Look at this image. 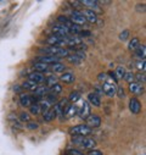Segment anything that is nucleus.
Instances as JSON below:
<instances>
[{
	"mask_svg": "<svg viewBox=\"0 0 146 155\" xmlns=\"http://www.w3.org/2000/svg\"><path fill=\"white\" fill-rule=\"evenodd\" d=\"M72 143L78 145L79 148L88 149V150L94 149L95 145H96V142L90 137H73L72 138Z\"/></svg>",
	"mask_w": 146,
	"mask_h": 155,
	"instance_id": "nucleus-1",
	"label": "nucleus"
},
{
	"mask_svg": "<svg viewBox=\"0 0 146 155\" xmlns=\"http://www.w3.org/2000/svg\"><path fill=\"white\" fill-rule=\"evenodd\" d=\"M68 132L72 137H88L89 134H91L93 130L87 125H77L75 127H71Z\"/></svg>",
	"mask_w": 146,
	"mask_h": 155,
	"instance_id": "nucleus-2",
	"label": "nucleus"
},
{
	"mask_svg": "<svg viewBox=\"0 0 146 155\" xmlns=\"http://www.w3.org/2000/svg\"><path fill=\"white\" fill-rule=\"evenodd\" d=\"M42 53L49 55V56H56V58H63V56H68L69 55V51L65 48H60V47H49V48H45V49H42L40 50Z\"/></svg>",
	"mask_w": 146,
	"mask_h": 155,
	"instance_id": "nucleus-3",
	"label": "nucleus"
},
{
	"mask_svg": "<svg viewBox=\"0 0 146 155\" xmlns=\"http://www.w3.org/2000/svg\"><path fill=\"white\" fill-rule=\"evenodd\" d=\"M102 92L107 95V97H113L116 95V92H117V86L113 81H105L103 84H102Z\"/></svg>",
	"mask_w": 146,
	"mask_h": 155,
	"instance_id": "nucleus-4",
	"label": "nucleus"
},
{
	"mask_svg": "<svg viewBox=\"0 0 146 155\" xmlns=\"http://www.w3.org/2000/svg\"><path fill=\"white\" fill-rule=\"evenodd\" d=\"M69 21L73 23V25H76V26H83L87 23L83 14L78 10H75V11H72L71 12V16H69Z\"/></svg>",
	"mask_w": 146,
	"mask_h": 155,
	"instance_id": "nucleus-5",
	"label": "nucleus"
},
{
	"mask_svg": "<svg viewBox=\"0 0 146 155\" xmlns=\"http://www.w3.org/2000/svg\"><path fill=\"white\" fill-rule=\"evenodd\" d=\"M84 59H85V53L82 51V50H77L76 53L69 54V55L67 56V60H68L71 64H76V65H79Z\"/></svg>",
	"mask_w": 146,
	"mask_h": 155,
	"instance_id": "nucleus-6",
	"label": "nucleus"
},
{
	"mask_svg": "<svg viewBox=\"0 0 146 155\" xmlns=\"http://www.w3.org/2000/svg\"><path fill=\"white\" fill-rule=\"evenodd\" d=\"M81 44H83V39L78 35L65 37V45H68V47H72V48H77Z\"/></svg>",
	"mask_w": 146,
	"mask_h": 155,
	"instance_id": "nucleus-7",
	"label": "nucleus"
},
{
	"mask_svg": "<svg viewBox=\"0 0 146 155\" xmlns=\"http://www.w3.org/2000/svg\"><path fill=\"white\" fill-rule=\"evenodd\" d=\"M46 43L50 44V47H60V48H62V45H65V38L60 37V35H56V34H51L46 39Z\"/></svg>",
	"mask_w": 146,
	"mask_h": 155,
	"instance_id": "nucleus-8",
	"label": "nucleus"
},
{
	"mask_svg": "<svg viewBox=\"0 0 146 155\" xmlns=\"http://www.w3.org/2000/svg\"><path fill=\"white\" fill-rule=\"evenodd\" d=\"M91 109H90V105H89V103L88 101H85V100H83V104H82V106H81V109L78 110V115H79V117L82 119V120H87L89 116L91 115Z\"/></svg>",
	"mask_w": 146,
	"mask_h": 155,
	"instance_id": "nucleus-9",
	"label": "nucleus"
},
{
	"mask_svg": "<svg viewBox=\"0 0 146 155\" xmlns=\"http://www.w3.org/2000/svg\"><path fill=\"white\" fill-rule=\"evenodd\" d=\"M20 104L24 107H30L33 104H36V99L28 94H20Z\"/></svg>",
	"mask_w": 146,
	"mask_h": 155,
	"instance_id": "nucleus-10",
	"label": "nucleus"
},
{
	"mask_svg": "<svg viewBox=\"0 0 146 155\" xmlns=\"http://www.w3.org/2000/svg\"><path fill=\"white\" fill-rule=\"evenodd\" d=\"M85 121H87L85 125H87L88 127H90L91 130H93V128H97V127L101 126V117H100V116H97V115H94V114L90 115Z\"/></svg>",
	"mask_w": 146,
	"mask_h": 155,
	"instance_id": "nucleus-11",
	"label": "nucleus"
},
{
	"mask_svg": "<svg viewBox=\"0 0 146 155\" xmlns=\"http://www.w3.org/2000/svg\"><path fill=\"white\" fill-rule=\"evenodd\" d=\"M52 32H54V34H56V35H60V37H68V35H71V32H69V29L66 27V26H63V25H55L54 27H52Z\"/></svg>",
	"mask_w": 146,
	"mask_h": 155,
	"instance_id": "nucleus-12",
	"label": "nucleus"
},
{
	"mask_svg": "<svg viewBox=\"0 0 146 155\" xmlns=\"http://www.w3.org/2000/svg\"><path fill=\"white\" fill-rule=\"evenodd\" d=\"M129 91L135 95H141L144 93V84H141L136 81L132 82V83H129Z\"/></svg>",
	"mask_w": 146,
	"mask_h": 155,
	"instance_id": "nucleus-13",
	"label": "nucleus"
},
{
	"mask_svg": "<svg viewBox=\"0 0 146 155\" xmlns=\"http://www.w3.org/2000/svg\"><path fill=\"white\" fill-rule=\"evenodd\" d=\"M28 78H29V81H32V82H34V83H36V84L45 82L44 74H43V73H39V72H32V73H29V74H28Z\"/></svg>",
	"mask_w": 146,
	"mask_h": 155,
	"instance_id": "nucleus-14",
	"label": "nucleus"
},
{
	"mask_svg": "<svg viewBox=\"0 0 146 155\" xmlns=\"http://www.w3.org/2000/svg\"><path fill=\"white\" fill-rule=\"evenodd\" d=\"M83 16L85 18L87 22H90V23H95L97 21V16H96V12L93 11V10H89V9H85L83 10Z\"/></svg>",
	"mask_w": 146,
	"mask_h": 155,
	"instance_id": "nucleus-15",
	"label": "nucleus"
},
{
	"mask_svg": "<svg viewBox=\"0 0 146 155\" xmlns=\"http://www.w3.org/2000/svg\"><path fill=\"white\" fill-rule=\"evenodd\" d=\"M129 110L133 112V114H139L141 111V103L136 99V98H132L129 100Z\"/></svg>",
	"mask_w": 146,
	"mask_h": 155,
	"instance_id": "nucleus-16",
	"label": "nucleus"
},
{
	"mask_svg": "<svg viewBox=\"0 0 146 155\" xmlns=\"http://www.w3.org/2000/svg\"><path fill=\"white\" fill-rule=\"evenodd\" d=\"M77 114H78V107H77V105L71 104V105H68V106L66 107L63 115H65L66 119H72V117H75Z\"/></svg>",
	"mask_w": 146,
	"mask_h": 155,
	"instance_id": "nucleus-17",
	"label": "nucleus"
},
{
	"mask_svg": "<svg viewBox=\"0 0 146 155\" xmlns=\"http://www.w3.org/2000/svg\"><path fill=\"white\" fill-rule=\"evenodd\" d=\"M66 104H67V100H61V101H57V103L55 104L54 110H55V112H56V116H61V117H62L63 114H65V109L67 107Z\"/></svg>",
	"mask_w": 146,
	"mask_h": 155,
	"instance_id": "nucleus-18",
	"label": "nucleus"
},
{
	"mask_svg": "<svg viewBox=\"0 0 146 155\" xmlns=\"http://www.w3.org/2000/svg\"><path fill=\"white\" fill-rule=\"evenodd\" d=\"M60 80L63 83H73L76 81V76H75L73 72H63L62 76L60 77Z\"/></svg>",
	"mask_w": 146,
	"mask_h": 155,
	"instance_id": "nucleus-19",
	"label": "nucleus"
},
{
	"mask_svg": "<svg viewBox=\"0 0 146 155\" xmlns=\"http://www.w3.org/2000/svg\"><path fill=\"white\" fill-rule=\"evenodd\" d=\"M34 94H35V99L38 100L39 98H44V95H48L49 94V88L45 87V86H42V87H38L35 91H34Z\"/></svg>",
	"mask_w": 146,
	"mask_h": 155,
	"instance_id": "nucleus-20",
	"label": "nucleus"
},
{
	"mask_svg": "<svg viewBox=\"0 0 146 155\" xmlns=\"http://www.w3.org/2000/svg\"><path fill=\"white\" fill-rule=\"evenodd\" d=\"M33 68L35 70V72H39V73H44V72H48V71L50 70L49 65H46V64H44V62H40V61L35 62V64L33 65Z\"/></svg>",
	"mask_w": 146,
	"mask_h": 155,
	"instance_id": "nucleus-21",
	"label": "nucleus"
},
{
	"mask_svg": "<svg viewBox=\"0 0 146 155\" xmlns=\"http://www.w3.org/2000/svg\"><path fill=\"white\" fill-rule=\"evenodd\" d=\"M88 103L94 105V106H100L101 105V99L97 93H90L88 95Z\"/></svg>",
	"mask_w": 146,
	"mask_h": 155,
	"instance_id": "nucleus-22",
	"label": "nucleus"
},
{
	"mask_svg": "<svg viewBox=\"0 0 146 155\" xmlns=\"http://www.w3.org/2000/svg\"><path fill=\"white\" fill-rule=\"evenodd\" d=\"M55 119H56V112H55V110H54L52 107L43 112V120H44V121L50 122V121H52V120H55Z\"/></svg>",
	"mask_w": 146,
	"mask_h": 155,
	"instance_id": "nucleus-23",
	"label": "nucleus"
},
{
	"mask_svg": "<svg viewBox=\"0 0 146 155\" xmlns=\"http://www.w3.org/2000/svg\"><path fill=\"white\" fill-rule=\"evenodd\" d=\"M39 61H40V62H44V64H46V65L50 66V65H54V64H56V62H60V58L46 55V56H42V58L39 59Z\"/></svg>",
	"mask_w": 146,
	"mask_h": 155,
	"instance_id": "nucleus-24",
	"label": "nucleus"
},
{
	"mask_svg": "<svg viewBox=\"0 0 146 155\" xmlns=\"http://www.w3.org/2000/svg\"><path fill=\"white\" fill-rule=\"evenodd\" d=\"M81 4L87 8H90L89 10L99 9V2H95V0H83V2H81Z\"/></svg>",
	"mask_w": 146,
	"mask_h": 155,
	"instance_id": "nucleus-25",
	"label": "nucleus"
},
{
	"mask_svg": "<svg viewBox=\"0 0 146 155\" xmlns=\"http://www.w3.org/2000/svg\"><path fill=\"white\" fill-rule=\"evenodd\" d=\"M135 56L140 58L141 60H145V56H146V48L145 45H139L136 49H135Z\"/></svg>",
	"mask_w": 146,
	"mask_h": 155,
	"instance_id": "nucleus-26",
	"label": "nucleus"
},
{
	"mask_svg": "<svg viewBox=\"0 0 146 155\" xmlns=\"http://www.w3.org/2000/svg\"><path fill=\"white\" fill-rule=\"evenodd\" d=\"M21 87H22L23 89H27V91H32V92H34V91H35L36 88H38L39 86L36 84V83H34V82H32V81H29V80H28V81H26Z\"/></svg>",
	"mask_w": 146,
	"mask_h": 155,
	"instance_id": "nucleus-27",
	"label": "nucleus"
},
{
	"mask_svg": "<svg viewBox=\"0 0 146 155\" xmlns=\"http://www.w3.org/2000/svg\"><path fill=\"white\" fill-rule=\"evenodd\" d=\"M9 120L14 124V126L16 127V128H18V130H22L23 128V125H22V122L20 121V119L18 117H16V116L14 115V114H10V116H9Z\"/></svg>",
	"mask_w": 146,
	"mask_h": 155,
	"instance_id": "nucleus-28",
	"label": "nucleus"
},
{
	"mask_svg": "<svg viewBox=\"0 0 146 155\" xmlns=\"http://www.w3.org/2000/svg\"><path fill=\"white\" fill-rule=\"evenodd\" d=\"M62 92V86L60 83H55L54 86H51L49 88V94H52V95H57Z\"/></svg>",
	"mask_w": 146,
	"mask_h": 155,
	"instance_id": "nucleus-29",
	"label": "nucleus"
},
{
	"mask_svg": "<svg viewBox=\"0 0 146 155\" xmlns=\"http://www.w3.org/2000/svg\"><path fill=\"white\" fill-rule=\"evenodd\" d=\"M39 106H40L42 111L44 112V111H46V110L51 109V106H52V103H51V101H50L48 98H45V99H43V100L39 103Z\"/></svg>",
	"mask_w": 146,
	"mask_h": 155,
	"instance_id": "nucleus-30",
	"label": "nucleus"
},
{
	"mask_svg": "<svg viewBox=\"0 0 146 155\" xmlns=\"http://www.w3.org/2000/svg\"><path fill=\"white\" fill-rule=\"evenodd\" d=\"M140 45V41L139 38H132V41L129 42V45H128V49L132 50V51H135V49Z\"/></svg>",
	"mask_w": 146,
	"mask_h": 155,
	"instance_id": "nucleus-31",
	"label": "nucleus"
},
{
	"mask_svg": "<svg viewBox=\"0 0 146 155\" xmlns=\"http://www.w3.org/2000/svg\"><path fill=\"white\" fill-rule=\"evenodd\" d=\"M59 22H60V25H63V26H66L67 28H71L72 27V22L69 21V18H67L66 16H59Z\"/></svg>",
	"mask_w": 146,
	"mask_h": 155,
	"instance_id": "nucleus-32",
	"label": "nucleus"
},
{
	"mask_svg": "<svg viewBox=\"0 0 146 155\" xmlns=\"http://www.w3.org/2000/svg\"><path fill=\"white\" fill-rule=\"evenodd\" d=\"M51 68H52L54 72H63L66 70V66L63 64H61V62H56V64L51 65Z\"/></svg>",
	"mask_w": 146,
	"mask_h": 155,
	"instance_id": "nucleus-33",
	"label": "nucleus"
},
{
	"mask_svg": "<svg viewBox=\"0 0 146 155\" xmlns=\"http://www.w3.org/2000/svg\"><path fill=\"white\" fill-rule=\"evenodd\" d=\"M125 68L123 67V66H118L117 67V70H116V72H115V74H116V77H117V80H121V78H123L124 77V74H125Z\"/></svg>",
	"mask_w": 146,
	"mask_h": 155,
	"instance_id": "nucleus-34",
	"label": "nucleus"
},
{
	"mask_svg": "<svg viewBox=\"0 0 146 155\" xmlns=\"http://www.w3.org/2000/svg\"><path fill=\"white\" fill-rule=\"evenodd\" d=\"M29 111L32 115H39L42 112V109L39 106V104H33L30 107H29Z\"/></svg>",
	"mask_w": 146,
	"mask_h": 155,
	"instance_id": "nucleus-35",
	"label": "nucleus"
},
{
	"mask_svg": "<svg viewBox=\"0 0 146 155\" xmlns=\"http://www.w3.org/2000/svg\"><path fill=\"white\" fill-rule=\"evenodd\" d=\"M45 83H46V87L50 88L51 86H54L55 83H57V78L55 76H49L48 78H45Z\"/></svg>",
	"mask_w": 146,
	"mask_h": 155,
	"instance_id": "nucleus-36",
	"label": "nucleus"
},
{
	"mask_svg": "<svg viewBox=\"0 0 146 155\" xmlns=\"http://www.w3.org/2000/svg\"><path fill=\"white\" fill-rule=\"evenodd\" d=\"M123 78H124L128 83H132V82H135V74H134L133 72H125V74H124Z\"/></svg>",
	"mask_w": 146,
	"mask_h": 155,
	"instance_id": "nucleus-37",
	"label": "nucleus"
},
{
	"mask_svg": "<svg viewBox=\"0 0 146 155\" xmlns=\"http://www.w3.org/2000/svg\"><path fill=\"white\" fill-rule=\"evenodd\" d=\"M69 101H72V103H76L77 100H79L81 99V93L79 92H72L71 94H69Z\"/></svg>",
	"mask_w": 146,
	"mask_h": 155,
	"instance_id": "nucleus-38",
	"label": "nucleus"
},
{
	"mask_svg": "<svg viewBox=\"0 0 146 155\" xmlns=\"http://www.w3.org/2000/svg\"><path fill=\"white\" fill-rule=\"evenodd\" d=\"M18 119H20L21 122H29V121H30V116H29L27 112H21Z\"/></svg>",
	"mask_w": 146,
	"mask_h": 155,
	"instance_id": "nucleus-39",
	"label": "nucleus"
},
{
	"mask_svg": "<svg viewBox=\"0 0 146 155\" xmlns=\"http://www.w3.org/2000/svg\"><path fill=\"white\" fill-rule=\"evenodd\" d=\"M129 34H130V33H129V31H128V29H124V31L119 34V39H121V41H123V42H124V41H127V39H128V37H129Z\"/></svg>",
	"mask_w": 146,
	"mask_h": 155,
	"instance_id": "nucleus-40",
	"label": "nucleus"
},
{
	"mask_svg": "<svg viewBox=\"0 0 146 155\" xmlns=\"http://www.w3.org/2000/svg\"><path fill=\"white\" fill-rule=\"evenodd\" d=\"M135 80H138V82H139V83L144 84V83H145V73L142 72V73L136 74V76H135Z\"/></svg>",
	"mask_w": 146,
	"mask_h": 155,
	"instance_id": "nucleus-41",
	"label": "nucleus"
},
{
	"mask_svg": "<svg viewBox=\"0 0 146 155\" xmlns=\"http://www.w3.org/2000/svg\"><path fill=\"white\" fill-rule=\"evenodd\" d=\"M145 65H146L145 60H140V61H138V62H136V67H138L140 71H142V72H144V71H145V68H146V67H145Z\"/></svg>",
	"mask_w": 146,
	"mask_h": 155,
	"instance_id": "nucleus-42",
	"label": "nucleus"
},
{
	"mask_svg": "<svg viewBox=\"0 0 146 155\" xmlns=\"http://www.w3.org/2000/svg\"><path fill=\"white\" fill-rule=\"evenodd\" d=\"M68 155H85V154H83L78 149H71V150H68Z\"/></svg>",
	"mask_w": 146,
	"mask_h": 155,
	"instance_id": "nucleus-43",
	"label": "nucleus"
},
{
	"mask_svg": "<svg viewBox=\"0 0 146 155\" xmlns=\"http://www.w3.org/2000/svg\"><path fill=\"white\" fill-rule=\"evenodd\" d=\"M27 128L28 130H36V128H38V124L29 121V122H27Z\"/></svg>",
	"mask_w": 146,
	"mask_h": 155,
	"instance_id": "nucleus-44",
	"label": "nucleus"
},
{
	"mask_svg": "<svg viewBox=\"0 0 146 155\" xmlns=\"http://www.w3.org/2000/svg\"><path fill=\"white\" fill-rule=\"evenodd\" d=\"M87 155H103V154H102V151H100L97 149H91V150L88 151Z\"/></svg>",
	"mask_w": 146,
	"mask_h": 155,
	"instance_id": "nucleus-45",
	"label": "nucleus"
},
{
	"mask_svg": "<svg viewBox=\"0 0 146 155\" xmlns=\"http://www.w3.org/2000/svg\"><path fill=\"white\" fill-rule=\"evenodd\" d=\"M116 93H118V97H119V98H124V97H125L124 91H123V88H121V87L117 88V92H116Z\"/></svg>",
	"mask_w": 146,
	"mask_h": 155,
	"instance_id": "nucleus-46",
	"label": "nucleus"
},
{
	"mask_svg": "<svg viewBox=\"0 0 146 155\" xmlns=\"http://www.w3.org/2000/svg\"><path fill=\"white\" fill-rule=\"evenodd\" d=\"M107 77H108V76H107L106 73H100V74H99V80H100V81H106Z\"/></svg>",
	"mask_w": 146,
	"mask_h": 155,
	"instance_id": "nucleus-47",
	"label": "nucleus"
},
{
	"mask_svg": "<svg viewBox=\"0 0 146 155\" xmlns=\"http://www.w3.org/2000/svg\"><path fill=\"white\" fill-rule=\"evenodd\" d=\"M69 4H71L72 6H76V8H81V6H82L81 2H69Z\"/></svg>",
	"mask_w": 146,
	"mask_h": 155,
	"instance_id": "nucleus-48",
	"label": "nucleus"
},
{
	"mask_svg": "<svg viewBox=\"0 0 146 155\" xmlns=\"http://www.w3.org/2000/svg\"><path fill=\"white\" fill-rule=\"evenodd\" d=\"M90 34H91V33H90L89 31H81V32H79V35H82V37H85V35L89 37ZM82 37H81V38H82Z\"/></svg>",
	"mask_w": 146,
	"mask_h": 155,
	"instance_id": "nucleus-49",
	"label": "nucleus"
}]
</instances>
